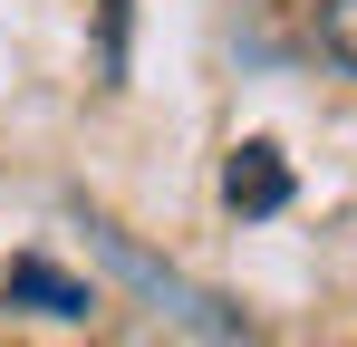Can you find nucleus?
<instances>
[{
	"label": "nucleus",
	"mask_w": 357,
	"mask_h": 347,
	"mask_svg": "<svg viewBox=\"0 0 357 347\" xmlns=\"http://www.w3.org/2000/svg\"><path fill=\"white\" fill-rule=\"evenodd\" d=\"M10 299H29V309H49V318H87V289L59 280L49 261H10Z\"/></svg>",
	"instance_id": "nucleus-2"
},
{
	"label": "nucleus",
	"mask_w": 357,
	"mask_h": 347,
	"mask_svg": "<svg viewBox=\"0 0 357 347\" xmlns=\"http://www.w3.org/2000/svg\"><path fill=\"white\" fill-rule=\"evenodd\" d=\"M319 49L357 77V0H319Z\"/></svg>",
	"instance_id": "nucleus-3"
},
{
	"label": "nucleus",
	"mask_w": 357,
	"mask_h": 347,
	"mask_svg": "<svg viewBox=\"0 0 357 347\" xmlns=\"http://www.w3.org/2000/svg\"><path fill=\"white\" fill-rule=\"evenodd\" d=\"M222 193H232V213H280V203H290V174H280L271 145H241L232 174H222Z\"/></svg>",
	"instance_id": "nucleus-1"
}]
</instances>
